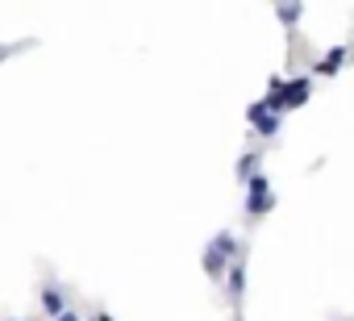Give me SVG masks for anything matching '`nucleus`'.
Wrapping results in <instances>:
<instances>
[{
    "instance_id": "obj_1",
    "label": "nucleus",
    "mask_w": 354,
    "mask_h": 321,
    "mask_svg": "<svg viewBox=\"0 0 354 321\" xmlns=\"http://www.w3.org/2000/svg\"><path fill=\"white\" fill-rule=\"evenodd\" d=\"M308 96H313V80H308V75H296V80L283 84V92H267L263 104H267L271 113H288V109H300Z\"/></svg>"
},
{
    "instance_id": "obj_2",
    "label": "nucleus",
    "mask_w": 354,
    "mask_h": 321,
    "mask_svg": "<svg viewBox=\"0 0 354 321\" xmlns=\"http://www.w3.org/2000/svg\"><path fill=\"white\" fill-rule=\"evenodd\" d=\"M271 209H275L271 180H267V176H254V180L246 184V217H250V221H259V217H267Z\"/></svg>"
},
{
    "instance_id": "obj_3",
    "label": "nucleus",
    "mask_w": 354,
    "mask_h": 321,
    "mask_svg": "<svg viewBox=\"0 0 354 321\" xmlns=\"http://www.w3.org/2000/svg\"><path fill=\"white\" fill-rule=\"evenodd\" d=\"M246 117H250V125H254V134H259V138H275V134H279V125H283V121H279V113H271L263 100H254V104L246 109Z\"/></svg>"
},
{
    "instance_id": "obj_4",
    "label": "nucleus",
    "mask_w": 354,
    "mask_h": 321,
    "mask_svg": "<svg viewBox=\"0 0 354 321\" xmlns=\"http://www.w3.org/2000/svg\"><path fill=\"white\" fill-rule=\"evenodd\" d=\"M38 304H42L46 321H55V317H63V313L71 309V304H67V296H63V288H59V284H50V279L38 288Z\"/></svg>"
},
{
    "instance_id": "obj_5",
    "label": "nucleus",
    "mask_w": 354,
    "mask_h": 321,
    "mask_svg": "<svg viewBox=\"0 0 354 321\" xmlns=\"http://www.w3.org/2000/svg\"><path fill=\"white\" fill-rule=\"evenodd\" d=\"M238 259H230L225 250H217L213 242L205 246V275L213 279V284H225V275H230V267H234Z\"/></svg>"
},
{
    "instance_id": "obj_6",
    "label": "nucleus",
    "mask_w": 354,
    "mask_h": 321,
    "mask_svg": "<svg viewBox=\"0 0 354 321\" xmlns=\"http://www.w3.org/2000/svg\"><path fill=\"white\" fill-rule=\"evenodd\" d=\"M242 292H246V263L238 259V263L230 267V275H225V296H230V304H238Z\"/></svg>"
},
{
    "instance_id": "obj_7",
    "label": "nucleus",
    "mask_w": 354,
    "mask_h": 321,
    "mask_svg": "<svg viewBox=\"0 0 354 321\" xmlns=\"http://www.w3.org/2000/svg\"><path fill=\"white\" fill-rule=\"evenodd\" d=\"M346 59H350V51H346V46H333V51H325V59H321L313 71H317V75H333V71L346 67Z\"/></svg>"
},
{
    "instance_id": "obj_8",
    "label": "nucleus",
    "mask_w": 354,
    "mask_h": 321,
    "mask_svg": "<svg viewBox=\"0 0 354 321\" xmlns=\"http://www.w3.org/2000/svg\"><path fill=\"white\" fill-rule=\"evenodd\" d=\"M259 163H263V154H259V150H246V154L238 158V180L250 184V180L259 176Z\"/></svg>"
},
{
    "instance_id": "obj_9",
    "label": "nucleus",
    "mask_w": 354,
    "mask_h": 321,
    "mask_svg": "<svg viewBox=\"0 0 354 321\" xmlns=\"http://www.w3.org/2000/svg\"><path fill=\"white\" fill-rule=\"evenodd\" d=\"M213 246H217V250H225L230 259H242V242H238V234H234V230H221V234L213 238Z\"/></svg>"
},
{
    "instance_id": "obj_10",
    "label": "nucleus",
    "mask_w": 354,
    "mask_h": 321,
    "mask_svg": "<svg viewBox=\"0 0 354 321\" xmlns=\"http://www.w3.org/2000/svg\"><path fill=\"white\" fill-rule=\"evenodd\" d=\"M275 13H279V21H283V26H296V21H300V13H304V9H300V5H279V9H275Z\"/></svg>"
},
{
    "instance_id": "obj_11",
    "label": "nucleus",
    "mask_w": 354,
    "mask_h": 321,
    "mask_svg": "<svg viewBox=\"0 0 354 321\" xmlns=\"http://www.w3.org/2000/svg\"><path fill=\"white\" fill-rule=\"evenodd\" d=\"M55 321H84V317H80L75 309H67V313H63V317H55Z\"/></svg>"
},
{
    "instance_id": "obj_12",
    "label": "nucleus",
    "mask_w": 354,
    "mask_h": 321,
    "mask_svg": "<svg viewBox=\"0 0 354 321\" xmlns=\"http://www.w3.org/2000/svg\"><path fill=\"white\" fill-rule=\"evenodd\" d=\"M21 46H0V59H9V55H17Z\"/></svg>"
},
{
    "instance_id": "obj_13",
    "label": "nucleus",
    "mask_w": 354,
    "mask_h": 321,
    "mask_svg": "<svg viewBox=\"0 0 354 321\" xmlns=\"http://www.w3.org/2000/svg\"><path fill=\"white\" fill-rule=\"evenodd\" d=\"M96 321H113V317H109V313H96Z\"/></svg>"
},
{
    "instance_id": "obj_14",
    "label": "nucleus",
    "mask_w": 354,
    "mask_h": 321,
    "mask_svg": "<svg viewBox=\"0 0 354 321\" xmlns=\"http://www.w3.org/2000/svg\"><path fill=\"white\" fill-rule=\"evenodd\" d=\"M5 321H26V317H5Z\"/></svg>"
},
{
    "instance_id": "obj_15",
    "label": "nucleus",
    "mask_w": 354,
    "mask_h": 321,
    "mask_svg": "<svg viewBox=\"0 0 354 321\" xmlns=\"http://www.w3.org/2000/svg\"><path fill=\"white\" fill-rule=\"evenodd\" d=\"M92 321H96V317H92Z\"/></svg>"
}]
</instances>
